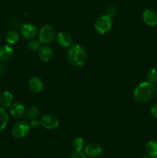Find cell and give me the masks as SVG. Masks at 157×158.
Here are the masks:
<instances>
[{
    "label": "cell",
    "mask_w": 157,
    "mask_h": 158,
    "mask_svg": "<svg viewBox=\"0 0 157 158\" xmlns=\"http://www.w3.org/2000/svg\"><path fill=\"white\" fill-rule=\"evenodd\" d=\"M56 41L58 46L62 48H69L72 46V39L70 34L66 32H60L56 35Z\"/></svg>",
    "instance_id": "9"
},
{
    "label": "cell",
    "mask_w": 157,
    "mask_h": 158,
    "mask_svg": "<svg viewBox=\"0 0 157 158\" xmlns=\"http://www.w3.org/2000/svg\"><path fill=\"white\" fill-rule=\"evenodd\" d=\"M69 158H86V154L83 151H75L69 155Z\"/></svg>",
    "instance_id": "24"
},
{
    "label": "cell",
    "mask_w": 157,
    "mask_h": 158,
    "mask_svg": "<svg viewBox=\"0 0 157 158\" xmlns=\"http://www.w3.org/2000/svg\"><path fill=\"white\" fill-rule=\"evenodd\" d=\"M13 102V95L9 91H3L0 94V104L3 107H10Z\"/></svg>",
    "instance_id": "15"
},
{
    "label": "cell",
    "mask_w": 157,
    "mask_h": 158,
    "mask_svg": "<svg viewBox=\"0 0 157 158\" xmlns=\"http://www.w3.org/2000/svg\"><path fill=\"white\" fill-rule=\"evenodd\" d=\"M43 82L39 77H33L29 80V87L33 93L38 94L42 92L43 89Z\"/></svg>",
    "instance_id": "12"
},
{
    "label": "cell",
    "mask_w": 157,
    "mask_h": 158,
    "mask_svg": "<svg viewBox=\"0 0 157 158\" xmlns=\"http://www.w3.org/2000/svg\"><path fill=\"white\" fill-rule=\"evenodd\" d=\"M146 152L149 157L157 158V140H149L146 143Z\"/></svg>",
    "instance_id": "16"
},
{
    "label": "cell",
    "mask_w": 157,
    "mask_h": 158,
    "mask_svg": "<svg viewBox=\"0 0 157 158\" xmlns=\"http://www.w3.org/2000/svg\"><path fill=\"white\" fill-rule=\"evenodd\" d=\"M40 114V110L38 107L35 106H32L26 110L25 112V115H26V119L28 120H33V119H36L38 117Z\"/></svg>",
    "instance_id": "17"
},
{
    "label": "cell",
    "mask_w": 157,
    "mask_h": 158,
    "mask_svg": "<svg viewBox=\"0 0 157 158\" xmlns=\"http://www.w3.org/2000/svg\"><path fill=\"white\" fill-rule=\"evenodd\" d=\"M156 88H157V85H156Z\"/></svg>",
    "instance_id": "29"
},
{
    "label": "cell",
    "mask_w": 157,
    "mask_h": 158,
    "mask_svg": "<svg viewBox=\"0 0 157 158\" xmlns=\"http://www.w3.org/2000/svg\"><path fill=\"white\" fill-rule=\"evenodd\" d=\"M19 40V35L18 32L15 30H10L6 33V41L9 44L14 45L17 43Z\"/></svg>",
    "instance_id": "19"
},
{
    "label": "cell",
    "mask_w": 157,
    "mask_h": 158,
    "mask_svg": "<svg viewBox=\"0 0 157 158\" xmlns=\"http://www.w3.org/2000/svg\"><path fill=\"white\" fill-rule=\"evenodd\" d=\"M38 58L42 62H49L53 56V51L49 46H42L38 49Z\"/></svg>",
    "instance_id": "13"
},
{
    "label": "cell",
    "mask_w": 157,
    "mask_h": 158,
    "mask_svg": "<svg viewBox=\"0 0 157 158\" xmlns=\"http://www.w3.org/2000/svg\"><path fill=\"white\" fill-rule=\"evenodd\" d=\"M112 17L109 15H102L95 20L94 28L95 32L99 35H104L109 32L112 28Z\"/></svg>",
    "instance_id": "3"
},
{
    "label": "cell",
    "mask_w": 157,
    "mask_h": 158,
    "mask_svg": "<svg viewBox=\"0 0 157 158\" xmlns=\"http://www.w3.org/2000/svg\"><path fill=\"white\" fill-rule=\"evenodd\" d=\"M146 79L147 81L151 82V83H155L157 81V69L155 68H150L146 73Z\"/></svg>",
    "instance_id": "21"
},
{
    "label": "cell",
    "mask_w": 157,
    "mask_h": 158,
    "mask_svg": "<svg viewBox=\"0 0 157 158\" xmlns=\"http://www.w3.org/2000/svg\"><path fill=\"white\" fill-rule=\"evenodd\" d=\"M6 72V66L0 62V76H3Z\"/></svg>",
    "instance_id": "27"
},
{
    "label": "cell",
    "mask_w": 157,
    "mask_h": 158,
    "mask_svg": "<svg viewBox=\"0 0 157 158\" xmlns=\"http://www.w3.org/2000/svg\"><path fill=\"white\" fill-rule=\"evenodd\" d=\"M30 127H32V128H38V127L40 126V125H41V122H40V120H37V118L36 119H33V120H31V122H30Z\"/></svg>",
    "instance_id": "25"
},
{
    "label": "cell",
    "mask_w": 157,
    "mask_h": 158,
    "mask_svg": "<svg viewBox=\"0 0 157 158\" xmlns=\"http://www.w3.org/2000/svg\"><path fill=\"white\" fill-rule=\"evenodd\" d=\"M141 158H152V157H149V156H148V157H141Z\"/></svg>",
    "instance_id": "28"
},
{
    "label": "cell",
    "mask_w": 157,
    "mask_h": 158,
    "mask_svg": "<svg viewBox=\"0 0 157 158\" xmlns=\"http://www.w3.org/2000/svg\"><path fill=\"white\" fill-rule=\"evenodd\" d=\"M30 125L26 121L15 123L12 128V135L15 138L21 139L27 137L30 132Z\"/></svg>",
    "instance_id": "5"
},
{
    "label": "cell",
    "mask_w": 157,
    "mask_h": 158,
    "mask_svg": "<svg viewBox=\"0 0 157 158\" xmlns=\"http://www.w3.org/2000/svg\"><path fill=\"white\" fill-rule=\"evenodd\" d=\"M86 51L83 46L79 44L72 45L68 48L67 58L70 64L74 66H83L86 63Z\"/></svg>",
    "instance_id": "2"
},
{
    "label": "cell",
    "mask_w": 157,
    "mask_h": 158,
    "mask_svg": "<svg viewBox=\"0 0 157 158\" xmlns=\"http://www.w3.org/2000/svg\"><path fill=\"white\" fill-rule=\"evenodd\" d=\"M143 20L146 25L149 26H155L157 25V13L152 9H146L143 13Z\"/></svg>",
    "instance_id": "10"
},
{
    "label": "cell",
    "mask_w": 157,
    "mask_h": 158,
    "mask_svg": "<svg viewBox=\"0 0 157 158\" xmlns=\"http://www.w3.org/2000/svg\"><path fill=\"white\" fill-rule=\"evenodd\" d=\"M118 13V9L115 6H113V5H109L108 6L107 9H106V14L109 15V16H111L112 18L113 16L117 15Z\"/></svg>",
    "instance_id": "23"
},
{
    "label": "cell",
    "mask_w": 157,
    "mask_h": 158,
    "mask_svg": "<svg viewBox=\"0 0 157 158\" xmlns=\"http://www.w3.org/2000/svg\"><path fill=\"white\" fill-rule=\"evenodd\" d=\"M85 141L83 138L78 137H75L73 140H72V148H74L75 151H82V150L84 148Z\"/></svg>",
    "instance_id": "20"
},
{
    "label": "cell",
    "mask_w": 157,
    "mask_h": 158,
    "mask_svg": "<svg viewBox=\"0 0 157 158\" xmlns=\"http://www.w3.org/2000/svg\"><path fill=\"white\" fill-rule=\"evenodd\" d=\"M9 122V115L3 107L0 106V131H4Z\"/></svg>",
    "instance_id": "18"
},
{
    "label": "cell",
    "mask_w": 157,
    "mask_h": 158,
    "mask_svg": "<svg viewBox=\"0 0 157 158\" xmlns=\"http://www.w3.org/2000/svg\"><path fill=\"white\" fill-rule=\"evenodd\" d=\"M38 40L42 44H50L55 40V32L51 25H44L38 31Z\"/></svg>",
    "instance_id": "4"
},
{
    "label": "cell",
    "mask_w": 157,
    "mask_h": 158,
    "mask_svg": "<svg viewBox=\"0 0 157 158\" xmlns=\"http://www.w3.org/2000/svg\"><path fill=\"white\" fill-rule=\"evenodd\" d=\"M103 152L102 147L97 143H90L85 147V154L89 157H97Z\"/></svg>",
    "instance_id": "8"
},
{
    "label": "cell",
    "mask_w": 157,
    "mask_h": 158,
    "mask_svg": "<svg viewBox=\"0 0 157 158\" xmlns=\"http://www.w3.org/2000/svg\"><path fill=\"white\" fill-rule=\"evenodd\" d=\"M26 112V108L21 103H14L10 106L9 113L15 119H20Z\"/></svg>",
    "instance_id": "11"
},
{
    "label": "cell",
    "mask_w": 157,
    "mask_h": 158,
    "mask_svg": "<svg viewBox=\"0 0 157 158\" xmlns=\"http://www.w3.org/2000/svg\"><path fill=\"white\" fill-rule=\"evenodd\" d=\"M156 92V86L153 83L149 81L142 82L134 89L133 97L138 103H144L152 100Z\"/></svg>",
    "instance_id": "1"
},
{
    "label": "cell",
    "mask_w": 157,
    "mask_h": 158,
    "mask_svg": "<svg viewBox=\"0 0 157 158\" xmlns=\"http://www.w3.org/2000/svg\"><path fill=\"white\" fill-rule=\"evenodd\" d=\"M41 42L38 40H35V39H32L29 43H28L27 46L28 49H29L32 52H35V51H38V49L41 47Z\"/></svg>",
    "instance_id": "22"
},
{
    "label": "cell",
    "mask_w": 157,
    "mask_h": 158,
    "mask_svg": "<svg viewBox=\"0 0 157 158\" xmlns=\"http://www.w3.org/2000/svg\"><path fill=\"white\" fill-rule=\"evenodd\" d=\"M38 31L37 27L32 24H22L20 26V34L22 36L27 40H32L35 39L38 35Z\"/></svg>",
    "instance_id": "7"
},
{
    "label": "cell",
    "mask_w": 157,
    "mask_h": 158,
    "mask_svg": "<svg viewBox=\"0 0 157 158\" xmlns=\"http://www.w3.org/2000/svg\"><path fill=\"white\" fill-rule=\"evenodd\" d=\"M14 50L11 46L6 45L0 48V61L7 62L12 58Z\"/></svg>",
    "instance_id": "14"
},
{
    "label": "cell",
    "mask_w": 157,
    "mask_h": 158,
    "mask_svg": "<svg viewBox=\"0 0 157 158\" xmlns=\"http://www.w3.org/2000/svg\"><path fill=\"white\" fill-rule=\"evenodd\" d=\"M41 125L47 130L56 129L59 126V121L55 116L52 114H45L42 117Z\"/></svg>",
    "instance_id": "6"
},
{
    "label": "cell",
    "mask_w": 157,
    "mask_h": 158,
    "mask_svg": "<svg viewBox=\"0 0 157 158\" xmlns=\"http://www.w3.org/2000/svg\"><path fill=\"white\" fill-rule=\"evenodd\" d=\"M151 114L153 116V117L157 119V103H155L154 105H152V107H151Z\"/></svg>",
    "instance_id": "26"
}]
</instances>
